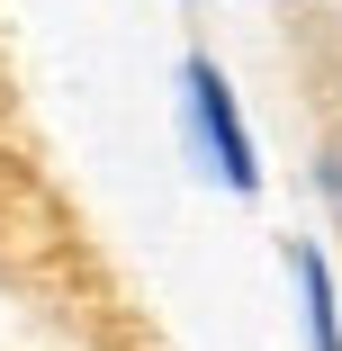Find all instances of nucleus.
I'll list each match as a JSON object with an SVG mask.
<instances>
[{
  "label": "nucleus",
  "instance_id": "f257e3e1",
  "mask_svg": "<svg viewBox=\"0 0 342 351\" xmlns=\"http://www.w3.org/2000/svg\"><path fill=\"white\" fill-rule=\"evenodd\" d=\"M180 99H189V135H198V154H208V171L252 198L261 189V154H252V135H243V108H234V82L217 73L208 54H189V73H180Z\"/></svg>",
  "mask_w": 342,
  "mask_h": 351
},
{
  "label": "nucleus",
  "instance_id": "f03ea898",
  "mask_svg": "<svg viewBox=\"0 0 342 351\" xmlns=\"http://www.w3.org/2000/svg\"><path fill=\"white\" fill-rule=\"evenodd\" d=\"M289 270H297V298H306V342H315V351H342V298H333V261H324L315 243H297V252H289Z\"/></svg>",
  "mask_w": 342,
  "mask_h": 351
},
{
  "label": "nucleus",
  "instance_id": "7ed1b4c3",
  "mask_svg": "<svg viewBox=\"0 0 342 351\" xmlns=\"http://www.w3.org/2000/svg\"><path fill=\"white\" fill-rule=\"evenodd\" d=\"M315 189H324V207H333V226H342V145H324V154H315Z\"/></svg>",
  "mask_w": 342,
  "mask_h": 351
}]
</instances>
